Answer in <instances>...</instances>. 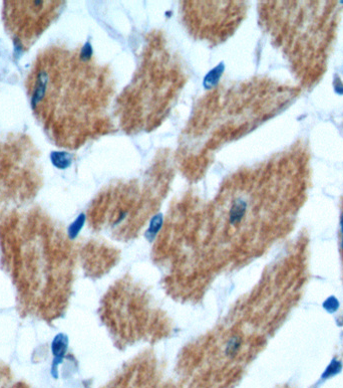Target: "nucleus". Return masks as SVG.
Instances as JSON below:
<instances>
[{
  "label": "nucleus",
  "instance_id": "1a4fd4ad",
  "mask_svg": "<svg viewBox=\"0 0 343 388\" xmlns=\"http://www.w3.org/2000/svg\"><path fill=\"white\" fill-rule=\"evenodd\" d=\"M0 388H34L24 382H14V383H4Z\"/></svg>",
  "mask_w": 343,
  "mask_h": 388
},
{
  "label": "nucleus",
  "instance_id": "7ed1b4c3",
  "mask_svg": "<svg viewBox=\"0 0 343 388\" xmlns=\"http://www.w3.org/2000/svg\"><path fill=\"white\" fill-rule=\"evenodd\" d=\"M224 72V65H218L214 70H212L204 78V87L206 89H211L216 86Z\"/></svg>",
  "mask_w": 343,
  "mask_h": 388
},
{
  "label": "nucleus",
  "instance_id": "f257e3e1",
  "mask_svg": "<svg viewBox=\"0 0 343 388\" xmlns=\"http://www.w3.org/2000/svg\"><path fill=\"white\" fill-rule=\"evenodd\" d=\"M55 2L8 1L6 2V29L15 44L27 47L34 44L49 22Z\"/></svg>",
  "mask_w": 343,
  "mask_h": 388
},
{
  "label": "nucleus",
  "instance_id": "423d86ee",
  "mask_svg": "<svg viewBox=\"0 0 343 388\" xmlns=\"http://www.w3.org/2000/svg\"><path fill=\"white\" fill-rule=\"evenodd\" d=\"M53 162L56 166L60 167V168H66L68 167L70 164H71V156L69 155L68 153H64V152H60V153H55L53 154Z\"/></svg>",
  "mask_w": 343,
  "mask_h": 388
},
{
  "label": "nucleus",
  "instance_id": "6e6552de",
  "mask_svg": "<svg viewBox=\"0 0 343 388\" xmlns=\"http://www.w3.org/2000/svg\"><path fill=\"white\" fill-rule=\"evenodd\" d=\"M240 344H241V341L237 337L232 338L227 345V349H226L227 355H234L239 349Z\"/></svg>",
  "mask_w": 343,
  "mask_h": 388
},
{
  "label": "nucleus",
  "instance_id": "9d476101",
  "mask_svg": "<svg viewBox=\"0 0 343 388\" xmlns=\"http://www.w3.org/2000/svg\"><path fill=\"white\" fill-rule=\"evenodd\" d=\"M4 377H5V374L0 370V386H2L4 383H3V380H4Z\"/></svg>",
  "mask_w": 343,
  "mask_h": 388
},
{
  "label": "nucleus",
  "instance_id": "20e7f679",
  "mask_svg": "<svg viewBox=\"0 0 343 388\" xmlns=\"http://www.w3.org/2000/svg\"><path fill=\"white\" fill-rule=\"evenodd\" d=\"M67 348H68V338L63 334L58 335L54 339L53 344H52V350H53L54 355L58 358H61L64 356V354L66 353Z\"/></svg>",
  "mask_w": 343,
  "mask_h": 388
},
{
  "label": "nucleus",
  "instance_id": "f03ea898",
  "mask_svg": "<svg viewBox=\"0 0 343 388\" xmlns=\"http://www.w3.org/2000/svg\"><path fill=\"white\" fill-rule=\"evenodd\" d=\"M246 202L243 200H237L230 209V223L232 225L239 224L246 212Z\"/></svg>",
  "mask_w": 343,
  "mask_h": 388
},
{
  "label": "nucleus",
  "instance_id": "39448f33",
  "mask_svg": "<svg viewBox=\"0 0 343 388\" xmlns=\"http://www.w3.org/2000/svg\"><path fill=\"white\" fill-rule=\"evenodd\" d=\"M162 225H163V215L161 213L152 217V219L150 223L149 230L146 233V237L148 238V240H150V241L153 240L157 233H159V231L161 230Z\"/></svg>",
  "mask_w": 343,
  "mask_h": 388
},
{
  "label": "nucleus",
  "instance_id": "0eeeda50",
  "mask_svg": "<svg viewBox=\"0 0 343 388\" xmlns=\"http://www.w3.org/2000/svg\"><path fill=\"white\" fill-rule=\"evenodd\" d=\"M84 219H85L84 215L81 214V215L78 216V218L76 219V221L71 226V228L69 230V234H70V236L72 238L76 237L78 233L80 232V230H81V228H82V226L84 224Z\"/></svg>",
  "mask_w": 343,
  "mask_h": 388
}]
</instances>
